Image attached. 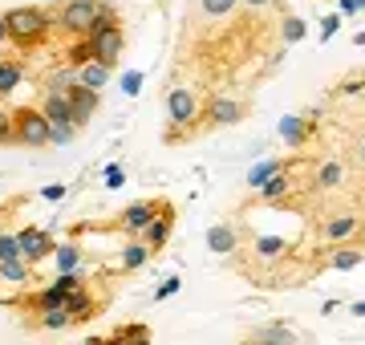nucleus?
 Listing matches in <instances>:
<instances>
[{"instance_id":"12","label":"nucleus","mask_w":365,"mask_h":345,"mask_svg":"<svg viewBox=\"0 0 365 345\" xmlns=\"http://www.w3.org/2000/svg\"><path fill=\"white\" fill-rule=\"evenodd\" d=\"M207 118L211 126H232V122L244 118V102H232V98H215L207 106Z\"/></svg>"},{"instance_id":"30","label":"nucleus","mask_w":365,"mask_h":345,"mask_svg":"<svg viewBox=\"0 0 365 345\" xmlns=\"http://www.w3.org/2000/svg\"><path fill=\"white\" fill-rule=\"evenodd\" d=\"M199 4H203V13L207 16H227L240 0H199Z\"/></svg>"},{"instance_id":"39","label":"nucleus","mask_w":365,"mask_h":345,"mask_svg":"<svg viewBox=\"0 0 365 345\" xmlns=\"http://www.w3.org/2000/svg\"><path fill=\"white\" fill-rule=\"evenodd\" d=\"M353 317H365V301H353V309H349Z\"/></svg>"},{"instance_id":"21","label":"nucleus","mask_w":365,"mask_h":345,"mask_svg":"<svg viewBox=\"0 0 365 345\" xmlns=\"http://www.w3.org/2000/svg\"><path fill=\"white\" fill-rule=\"evenodd\" d=\"M53 256H57V268H61V272H78V264H81V248L78 244H57Z\"/></svg>"},{"instance_id":"35","label":"nucleus","mask_w":365,"mask_h":345,"mask_svg":"<svg viewBox=\"0 0 365 345\" xmlns=\"http://www.w3.org/2000/svg\"><path fill=\"white\" fill-rule=\"evenodd\" d=\"M138 90H143V73H126V78H122V93H130L134 98Z\"/></svg>"},{"instance_id":"29","label":"nucleus","mask_w":365,"mask_h":345,"mask_svg":"<svg viewBox=\"0 0 365 345\" xmlns=\"http://www.w3.org/2000/svg\"><path fill=\"white\" fill-rule=\"evenodd\" d=\"M41 325H45V329H66V325H73V321H69V309H45Z\"/></svg>"},{"instance_id":"33","label":"nucleus","mask_w":365,"mask_h":345,"mask_svg":"<svg viewBox=\"0 0 365 345\" xmlns=\"http://www.w3.org/2000/svg\"><path fill=\"white\" fill-rule=\"evenodd\" d=\"M0 143H16V114L0 110Z\"/></svg>"},{"instance_id":"19","label":"nucleus","mask_w":365,"mask_h":345,"mask_svg":"<svg viewBox=\"0 0 365 345\" xmlns=\"http://www.w3.org/2000/svg\"><path fill=\"white\" fill-rule=\"evenodd\" d=\"M341 179H345V167H341L337 159L321 163V171H317V187H321V191H333V187H341Z\"/></svg>"},{"instance_id":"10","label":"nucleus","mask_w":365,"mask_h":345,"mask_svg":"<svg viewBox=\"0 0 365 345\" xmlns=\"http://www.w3.org/2000/svg\"><path fill=\"white\" fill-rule=\"evenodd\" d=\"M357 227H361V220L357 215H333V220H325V227H321V236L329 240V244H345L349 236H357Z\"/></svg>"},{"instance_id":"5","label":"nucleus","mask_w":365,"mask_h":345,"mask_svg":"<svg viewBox=\"0 0 365 345\" xmlns=\"http://www.w3.org/2000/svg\"><path fill=\"white\" fill-rule=\"evenodd\" d=\"M163 207H167L163 200H143V203H130V207L122 212V220H118V227H122V232H130V236H143V227L150 224V220H155V215L163 212Z\"/></svg>"},{"instance_id":"2","label":"nucleus","mask_w":365,"mask_h":345,"mask_svg":"<svg viewBox=\"0 0 365 345\" xmlns=\"http://www.w3.org/2000/svg\"><path fill=\"white\" fill-rule=\"evenodd\" d=\"M98 13H102V4L98 0H61V9H57V25L69 29V33H90V25L98 21Z\"/></svg>"},{"instance_id":"37","label":"nucleus","mask_w":365,"mask_h":345,"mask_svg":"<svg viewBox=\"0 0 365 345\" xmlns=\"http://www.w3.org/2000/svg\"><path fill=\"white\" fill-rule=\"evenodd\" d=\"M122 179H126L122 167H106V187H122Z\"/></svg>"},{"instance_id":"8","label":"nucleus","mask_w":365,"mask_h":345,"mask_svg":"<svg viewBox=\"0 0 365 345\" xmlns=\"http://www.w3.org/2000/svg\"><path fill=\"white\" fill-rule=\"evenodd\" d=\"M69 110H73V126H86V122L93 118V110H98V90H90V86H73L69 90Z\"/></svg>"},{"instance_id":"17","label":"nucleus","mask_w":365,"mask_h":345,"mask_svg":"<svg viewBox=\"0 0 365 345\" xmlns=\"http://www.w3.org/2000/svg\"><path fill=\"white\" fill-rule=\"evenodd\" d=\"M29 260L25 256H16V260H0V280H9V284H25L29 280Z\"/></svg>"},{"instance_id":"40","label":"nucleus","mask_w":365,"mask_h":345,"mask_svg":"<svg viewBox=\"0 0 365 345\" xmlns=\"http://www.w3.org/2000/svg\"><path fill=\"white\" fill-rule=\"evenodd\" d=\"M0 41H9V21L0 16Z\"/></svg>"},{"instance_id":"34","label":"nucleus","mask_w":365,"mask_h":345,"mask_svg":"<svg viewBox=\"0 0 365 345\" xmlns=\"http://www.w3.org/2000/svg\"><path fill=\"white\" fill-rule=\"evenodd\" d=\"M182 289V280L179 277H170V280H163V284H158L155 289V301H167V297H175V292Z\"/></svg>"},{"instance_id":"24","label":"nucleus","mask_w":365,"mask_h":345,"mask_svg":"<svg viewBox=\"0 0 365 345\" xmlns=\"http://www.w3.org/2000/svg\"><path fill=\"white\" fill-rule=\"evenodd\" d=\"M288 187H292V183H288V175H272V179L260 187V200L264 203H280L288 195Z\"/></svg>"},{"instance_id":"11","label":"nucleus","mask_w":365,"mask_h":345,"mask_svg":"<svg viewBox=\"0 0 365 345\" xmlns=\"http://www.w3.org/2000/svg\"><path fill=\"white\" fill-rule=\"evenodd\" d=\"M235 244H240V227H235V224H215V227H207V248H211L215 256L235 252Z\"/></svg>"},{"instance_id":"18","label":"nucleus","mask_w":365,"mask_h":345,"mask_svg":"<svg viewBox=\"0 0 365 345\" xmlns=\"http://www.w3.org/2000/svg\"><path fill=\"white\" fill-rule=\"evenodd\" d=\"M361 260H365L361 248H337V252L329 256V268H333V272H349V268H357Z\"/></svg>"},{"instance_id":"36","label":"nucleus","mask_w":365,"mask_h":345,"mask_svg":"<svg viewBox=\"0 0 365 345\" xmlns=\"http://www.w3.org/2000/svg\"><path fill=\"white\" fill-rule=\"evenodd\" d=\"M337 29H341V21H337V16H325V21H321V41H329L333 33H337Z\"/></svg>"},{"instance_id":"27","label":"nucleus","mask_w":365,"mask_h":345,"mask_svg":"<svg viewBox=\"0 0 365 345\" xmlns=\"http://www.w3.org/2000/svg\"><path fill=\"white\" fill-rule=\"evenodd\" d=\"M106 341H150V329H146V325H122V329H114Z\"/></svg>"},{"instance_id":"20","label":"nucleus","mask_w":365,"mask_h":345,"mask_svg":"<svg viewBox=\"0 0 365 345\" xmlns=\"http://www.w3.org/2000/svg\"><path fill=\"white\" fill-rule=\"evenodd\" d=\"M280 134H284L288 146H300V143H304V134H309V126H304V118L288 114V118H280Z\"/></svg>"},{"instance_id":"25","label":"nucleus","mask_w":365,"mask_h":345,"mask_svg":"<svg viewBox=\"0 0 365 345\" xmlns=\"http://www.w3.org/2000/svg\"><path fill=\"white\" fill-rule=\"evenodd\" d=\"M284 248H288V240H280V236L256 240V256H260V260H276V256H284Z\"/></svg>"},{"instance_id":"26","label":"nucleus","mask_w":365,"mask_h":345,"mask_svg":"<svg viewBox=\"0 0 365 345\" xmlns=\"http://www.w3.org/2000/svg\"><path fill=\"white\" fill-rule=\"evenodd\" d=\"M16 86H21V66H13V61H0V98H9Z\"/></svg>"},{"instance_id":"28","label":"nucleus","mask_w":365,"mask_h":345,"mask_svg":"<svg viewBox=\"0 0 365 345\" xmlns=\"http://www.w3.org/2000/svg\"><path fill=\"white\" fill-rule=\"evenodd\" d=\"M73 134H78V126H73V122H49V143L66 146V143H73Z\"/></svg>"},{"instance_id":"38","label":"nucleus","mask_w":365,"mask_h":345,"mask_svg":"<svg viewBox=\"0 0 365 345\" xmlns=\"http://www.w3.org/2000/svg\"><path fill=\"white\" fill-rule=\"evenodd\" d=\"M61 195H66V187H61V183H53V187H45V200H61Z\"/></svg>"},{"instance_id":"23","label":"nucleus","mask_w":365,"mask_h":345,"mask_svg":"<svg viewBox=\"0 0 365 345\" xmlns=\"http://www.w3.org/2000/svg\"><path fill=\"white\" fill-rule=\"evenodd\" d=\"M280 171H284V163H276V159H268V163H256V167H252V175H248V187H256V191H260V187L268 183L272 175H280Z\"/></svg>"},{"instance_id":"31","label":"nucleus","mask_w":365,"mask_h":345,"mask_svg":"<svg viewBox=\"0 0 365 345\" xmlns=\"http://www.w3.org/2000/svg\"><path fill=\"white\" fill-rule=\"evenodd\" d=\"M304 37V21L300 16H284V45H297Z\"/></svg>"},{"instance_id":"13","label":"nucleus","mask_w":365,"mask_h":345,"mask_svg":"<svg viewBox=\"0 0 365 345\" xmlns=\"http://www.w3.org/2000/svg\"><path fill=\"white\" fill-rule=\"evenodd\" d=\"M110 73H114V69L106 66V61H98V57H90L86 66H78V81H81V86H90V90H98V93L106 90Z\"/></svg>"},{"instance_id":"42","label":"nucleus","mask_w":365,"mask_h":345,"mask_svg":"<svg viewBox=\"0 0 365 345\" xmlns=\"http://www.w3.org/2000/svg\"><path fill=\"white\" fill-rule=\"evenodd\" d=\"M357 159H361V163H365V138H361V146H357Z\"/></svg>"},{"instance_id":"41","label":"nucleus","mask_w":365,"mask_h":345,"mask_svg":"<svg viewBox=\"0 0 365 345\" xmlns=\"http://www.w3.org/2000/svg\"><path fill=\"white\" fill-rule=\"evenodd\" d=\"M244 4H252V9H264V4H272V0H244Z\"/></svg>"},{"instance_id":"9","label":"nucleus","mask_w":365,"mask_h":345,"mask_svg":"<svg viewBox=\"0 0 365 345\" xmlns=\"http://www.w3.org/2000/svg\"><path fill=\"white\" fill-rule=\"evenodd\" d=\"M170 232H175V207L167 203V207H163V212H158L155 220L143 227V240L150 244V248H163V244L170 240Z\"/></svg>"},{"instance_id":"4","label":"nucleus","mask_w":365,"mask_h":345,"mask_svg":"<svg viewBox=\"0 0 365 345\" xmlns=\"http://www.w3.org/2000/svg\"><path fill=\"white\" fill-rule=\"evenodd\" d=\"M16 143L25 146H45L49 143V118L45 110H16Z\"/></svg>"},{"instance_id":"14","label":"nucleus","mask_w":365,"mask_h":345,"mask_svg":"<svg viewBox=\"0 0 365 345\" xmlns=\"http://www.w3.org/2000/svg\"><path fill=\"white\" fill-rule=\"evenodd\" d=\"M45 118L49 122H73V110H69V93H45Z\"/></svg>"},{"instance_id":"16","label":"nucleus","mask_w":365,"mask_h":345,"mask_svg":"<svg viewBox=\"0 0 365 345\" xmlns=\"http://www.w3.org/2000/svg\"><path fill=\"white\" fill-rule=\"evenodd\" d=\"M66 309H69V321H73V325H81V321H90V317H93V301L86 297V289L73 292V297L66 301Z\"/></svg>"},{"instance_id":"15","label":"nucleus","mask_w":365,"mask_h":345,"mask_svg":"<svg viewBox=\"0 0 365 345\" xmlns=\"http://www.w3.org/2000/svg\"><path fill=\"white\" fill-rule=\"evenodd\" d=\"M150 252H155V248H150L146 240H134V244H126V248H122V268H126V272L143 268L146 260H150Z\"/></svg>"},{"instance_id":"22","label":"nucleus","mask_w":365,"mask_h":345,"mask_svg":"<svg viewBox=\"0 0 365 345\" xmlns=\"http://www.w3.org/2000/svg\"><path fill=\"white\" fill-rule=\"evenodd\" d=\"M248 337H252V341H284V345L297 341V333L284 329V325H264V329H252Z\"/></svg>"},{"instance_id":"6","label":"nucleus","mask_w":365,"mask_h":345,"mask_svg":"<svg viewBox=\"0 0 365 345\" xmlns=\"http://www.w3.org/2000/svg\"><path fill=\"white\" fill-rule=\"evenodd\" d=\"M16 236H21V256H25L29 264H41V260L57 248L49 240V232H41V227H25V232H16Z\"/></svg>"},{"instance_id":"1","label":"nucleus","mask_w":365,"mask_h":345,"mask_svg":"<svg viewBox=\"0 0 365 345\" xmlns=\"http://www.w3.org/2000/svg\"><path fill=\"white\" fill-rule=\"evenodd\" d=\"M4 21H9V37H13L16 45H25V49L37 45V41H45V33H49V13H45V9H33V4L4 13Z\"/></svg>"},{"instance_id":"32","label":"nucleus","mask_w":365,"mask_h":345,"mask_svg":"<svg viewBox=\"0 0 365 345\" xmlns=\"http://www.w3.org/2000/svg\"><path fill=\"white\" fill-rule=\"evenodd\" d=\"M16 256H21V236H13V232L0 236V260H16Z\"/></svg>"},{"instance_id":"7","label":"nucleus","mask_w":365,"mask_h":345,"mask_svg":"<svg viewBox=\"0 0 365 345\" xmlns=\"http://www.w3.org/2000/svg\"><path fill=\"white\" fill-rule=\"evenodd\" d=\"M90 41H93V57H98V61H106V66L114 69V66H118V57H122V29L110 25L106 33H98V37H90Z\"/></svg>"},{"instance_id":"3","label":"nucleus","mask_w":365,"mask_h":345,"mask_svg":"<svg viewBox=\"0 0 365 345\" xmlns=\"http://www.w3.org/2000/svg\"><path fill=\"white\" fill-rule=\"evenodd\" d=\"M167 118H170V126H179V130H187V126H195L199 122V98L191 90H167Z\"/></svg>"}]
</instances>
